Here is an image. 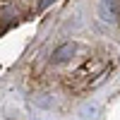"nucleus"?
I'll return each mask as SVG.
<instances>
[{
    "label": "nucleus",
    "mask_w": 120,
    "mask_h": 120,
    "mask_svg": "<svg viewBox=\"0 0 120 120\" xmlns=\"http://www.w3.org/2000/svg\"><path fill=\"white\" fill-rule=\"evenodd\" d=\"M34 101H36L38 106H43V108H51V106H53V98H46V94H41V96H34Z\"/></svg>",
    "instance_id": "obj_3"
},
{
    "label": "nucleus",
    "mask_w": 120,
    "mask_h": 120,
    "mask_svg": "<svg viewBox=\"0 0 120 120\" xmlns=\"http://www.w3.org/2000/svg\"><path fill=\"white\" fill-rule=\"evenodd\" d=\"M72 55H75V46L72 43H65V46H60L58 51L53 53V63H67Z\"/></svg>",
    "instance_id": "obj_1"
},
{
    "label": "nucleus",
    "mask_w": 120,
    "mask_h": 120,
    "mask_svg": "<svg viewBox=\"0 0 120 120\" xmlns=\"http://www.w3.org/2000/svg\"><path fill=\"white\" fill-rule=\"evenodd\" d=\"M79 115H82V120H96L101 115V106L98 103H84L79 108Z\"/></svg>",
    "instance_id": "obj_2"
}]
</instances>
